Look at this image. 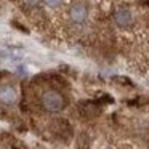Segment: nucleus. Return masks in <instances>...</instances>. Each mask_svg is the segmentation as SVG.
I'll use <instances>...</instances> for the list:
<instances>
[{"mask_svg": "<svg viewBox=\"0 0 149 149\" xmlns=\"http://www.w3.org/2000/svg\"><path fill=\"white\" fill-rule=\"evenodd\" d=\"M40 104H42L43 111H47V112H50V114H56V112H59V111H63L66 101H64V96H63L59 91L48 90L42 95Z\"/></svg>", "mask_w": 149, "mask_h": 149, "instance_id": "f257e3e1", "label": "nucleus"}, {"mask_svg": "<svg viewBox=\"0 0 149 149\" xmlns=\"http://www.w3.org/2000/svg\"><path fill=\"white\" fill-rule=\"evenodd\" d=\"M88 16V11H87V7L84 3H74L71 8H69V18H71L74 23L77 24H82Z\"/></svg>", "mask_w": 149, "mask_h": 149, "instance_id": "f03ea898", "label": "nucleus"}, {"mask_svg": "<svg viewBox=\"0 0 149 149\" xmlns=\"http://www.w3.org/2000/svg\"><path fill=\"white\" fill-rule=\"evenodd\" d=\"M64 0H45V3L48 5V7H52V8H56V7H59V5L63 3Z\"/></svg>", "mask_w": 149, "mask_h": 149, "instance_id": "39448f33", "label": "nucleus"}, {"mask_svg": "<svg viewBox=\"0 0 149 149\" xmlns=\"http://www.w3.org/2000/svg\"><path fill=\"white\" fill-rule=\"evenodd\" d=\"M114 21L119 27H128L133 23V15L128 8H119L114 13Z\"/></svg>", "mask_w": 149, "mask_h": 149, "instance_id": "7ed1b4c3", "label": "nucleus"}, {"mask_svg": "<svg viewBox=\"0 0 149 149\" xmlns=\"http://www.w3.org/2000/svg\"><path fill=\"white\" fill-rule=\"evenodd\" d=\"M0 101L3 104H13L16 103V90L10 85L0 87Z\"/></svg>", "mask_w": 149, "mask_h": 149, "instance_id": "20e7f679", "label": "nucleus"}]
</instances>
